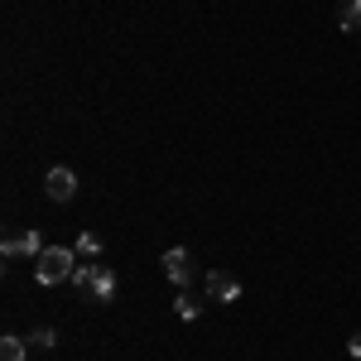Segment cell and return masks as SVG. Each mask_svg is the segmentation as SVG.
<instances>
[{
  "mask_svg": "<svg viewBox=\"0 0 361 361\" xmlns=\"http://www.w3.org/2000/svg\"><path fill=\"white\" fill-rule=\"evenodd\" d=\"M73 284H78V294L92 299V304H106L116 294V275L106 265H78V270H73Z\"/></svg>",
  "mask_w": 361,
  "mask_h": 361,
  "instance_id": "1",
  "label": "cell"
},
{
  "mask_svg": "<svg viewBox=\"0 0 361 361\" xmlns=\"http://www.w3.org/2000/svg\"><path fill=\"white\" fill-rule=\"evenodd\" d=\"M78 250H68V246H44V255L34 260V275H39V284H58V279H68L78 265Z\"/></svg>",
  "mask_w": 361,
  "mask_h": 361,
  "instance_id": "2",
  "label": "cell"
},
{
  "mask_svg": "<svg viewBox=\"0 0 361 361\" xmlns=\"http://www.w3.org/2000/svg\"><path fill=\"white\" fill-rule=\"evenodd\" d=\"M0 255H5V260H39V255H44V241H39V231H34V226H29V231H10V236H5V246H0Z\"/></svg>",
  "mask_w": 361,
  "mask_h": 361,
  "instance_id": "3",
  "label": "cell"
},
{
  "mask_svg": "<svg viewBox=\"0 0 361 361\" xmlns=\"http://www.w3.org/2000/svg\"><path fill=\"white\" fill-rule=\"evenodd\" d=\"M164 275L173 279V284H178V289H188V284H193V255H188V250L183 246H173V250H164Z\"/></svg>",
  "mask_w": 361,
  "mask_h": 361,
  "instance_id": "4",
  "label": "cell"
},
{
  "mask_svg": "<svg viewBox=\"0 0 361 361\" xmlns=\"http://www.w3.org/2000/svg\"><path fill=\"white\" fill-rule=\"evenodd\" d=\"M207 299H217V304H236V299H241V284H236V275L212 270V275H207Z\"/></svg>",
  "mask_w": 361,
  "mask_h": 361,
  "instance_id": "5",
  "label": "cell"
},
{
  "mask_svg": "<svg viewBox=\"0 0 361 361\" xmlns=\"http://www.w3.org/2000/svg\"><path fill=\"white\" fill-rule=\"evenodd\" d=\"M44 188H49V197H54V202H68V197L78 193V173H73V169H49Z\"/></svg>",
  "mask_w": 361,
  "mask_h": 361,
  "instance_id": "6",
  "label": "cell"
},
{
  "mask_svg": "<svg viewBox=\"0 0 361 361\" xmlns=\"http://www.w3.org/2000/svg\"><path fill=\"white\" fill-rule=\"evenodd\" d=\"M337 29H342V34H357L361 29V0H347V5L337 10Z\"/></svg>",
  "mask_w": 361,
  "mask_h": 361,
  "instance_id": "7",
  "label": "cell"
},
{
  "mask_svg": "<svg viewBox=\"0 0 361 361\" xmlns=\"http://www.w3.org/2000/svg\"><path fill=\"white\" fill-rule=\"evenodd\" d=\"M173 313H178L183 323H193L197 313H202V304H197V299H188V294H178V299H173Z\"/></svg>",
  "mask_w": 361,
  "mask_h": 361,
  "instance_id": "8",
  "label": "cell"
},
{
  "mask_svg": "<svg viewBox=\"0 0 361 361\" xmlns=\"http://www.w3.org/2000/svg\"><path fill=\"white\" fill-rule=\"evenodd\" d=\"M78 260H97V255H102V241H97V236H92V231H87V236H78Z\"/></svg>",
  "mask_w": 361,
  "mask_h": 361,
  "instance_id": "9",
  "label": "cell"
},
{
  "mask_svg": "<svg viewBox=\"0 0 361 361\" xmlns=\"http://www.w3.org/2000/svg\"><path fill=\"white\" fill-rule=\"evenodd\" d=\"M0 361H25V342L20 337H0Z\"/></svg>",
  "mask_w": 361,
  "mask_h": 361,
  "instance_id": "10",
  "label": "cell"
},
{
  "mask_svg": "<svg viewBox=\"0 0 361 361\" xmlns=\"http://www.w3.org/2000/svg\"><path fill=\"white\" fill-rule=\"evenodd\" d=\"M54 342H58V337L49 333V328H39V333H34V347H54Z\"/></svg>",
  "mask_w": 361,
  "mask_h": 361,
  "instance_id": "11",
  "label": "cell"
},
{
  "mask_svg": "<svg viewBox=\"0 0 361 361\" xmlns=\"http://www.w3.org/2000/svg\"><path fill=\"white\" fill-rule=\"evenodd\" d=\"M347 352H352V357L361 361V333H352V337H347Z\"/></svg>",
  "mask_w": 361,
  "mask_h": 361,
  "instance_id": "12",
  "label": "cell"
}]
</instances>
